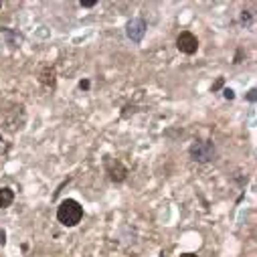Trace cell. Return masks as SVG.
I'll use <instances>...</instances> for the list:
<instances>
[{
  "label": "cell",
  "instance_id": "obj_1",
  "mask_svg": "<svg viewBox=\"0 0 257 257\" xmlns=\"http://www.w3.org/2000/svg\"><path fill=\"white\" fill-rule=\"evenodd\" d=\"M57 219L65 227H75L83 219V207L73 198H65L57 209Z\"/></svg>",
  "mask_w": 257,
  "mask_h": 257
},
{
  "label": "cell",
  "instance_id": "obj_2",
  "mask_svg": "<svg viewBox=\"0 0 257 257\" xmlns=\"http://www.w3.org/2000/svg\"><path fill=\"white\" fill-rule=\"evenodd\" d=\"M190 156L196 162H209L215 158V146L209 140H198L190 146Z\"/></svg>",
  "mask_w": 257,
  "mask_h": 257
},
{
  "label": "cell",
  "instance_id": "obj_3",
  "mask_svg": "<svg viewBox=\"0 0 257 257\" xmlns=\"http://www.w3.org/2000/svg\"><path fill=\"white\" fill-rule=\"evenodd\" d=\"M176 47H178L180 53H184V55H194L196 51H198V39H196L192 33L184 31V33L178 35V39H176Z\"/></svg>",
  "mask_w": 257,
  "mask_h": 257
},
{
  "label": "cell",
  "instance_id": "obj_4",
  "mask_svg": "<svg viewBox=\"0 0 257 257\" xmlns=\"http://www.w3.org/2000/svg\"><path fill=\"white\" fill-rule=\"evenodd\" d=\"M104 164H106V172L110 174V178H112L114 182H124V180H126V176H128V168H126L120 160H114V158L106 156Z\"/></svg>",
  "mask_w": 257,
  "mask_h": 257
},
{
  "label": "cell",
  "instance_id": "obj_5",
  "mask_svg": "<svg viewBox=\"0 0 257 257\" xmlns=\"http://www.w3.org/2000/svg\"><path fill=\"white\" fill-rule=\"evenodd\" d=\"M144 31H146V25H144V21H140V19L130 21V23H128V29H126V33H128V37H130L132 41H140V39L144 37Z\"/></svg>",
  "mask_w": 257,
  "mask_h": 257
},
{
  "label": "cell",
  "instance_id": "obj_6",
  "mask_svg": "<svg viewBox=\"0 0 257 257\" xmlns=\"http://www.w3.org/2000/svg\"><path fill=\"white\" fill-rule=\"evenodd\" d=\"M13 200H15V190H13V188H9V186L0 188V209L11 207Z\"/></svg>",
  "mask_w": 257,
  "mask_h": 257
},
{
  "label": "cell",
  "instance_id": "obj_7",
  "mask_svg": "<svg viewBox=\"0 0 257 257\" xmlns=\"http://www.w3.org/2000/svg\"><path fill=\"white\" fill-rule=\"evenodd\" d=\"M55 81H57L55 69H51V67L43 69V73H41V83H43L45 87H55Z\"/></svg>",
  "mask_w": 257,
  "mask_h": 257
},
{
  "label": "cell",
  "instance_id": "obj_8",
  "mask_svg": "<svg viewBox=\"0 0 257 257\" xmlns=\"http://www.w3.org/2000/svg\"><path fill=\"white\" fill-rule=\"evenodd\" d=\"M97 3H95V0H81V7L83 9H91V7H95Z\"/></svg>",
  "mask_w": 257,
  "mask_h": 257
},
{
  "label": "cell",
  "instance_id": "obj_9",
  "mask_svg": "<svg viewBox=\"0 0 257 257\" xmlns=\"http://www.w3.org/2000/svg\"><path fill=\"white\" fill-rule=\"evenodd\" d=\"M223 95H225L227 99H233V97H235V93H233V89H225V91H223Z\"/></svg>",
  "mask_w": 257,
  "mask_h": 257
},
{
  "label": "cell",
  "instance_id": "obj_10",
  "mask_svg": "<svg viewBox=\"0 0 257 257\" xmlns=\"http://www.w3.org/2000/svg\"><path fill=\"white\" fill-rule=\"evenodd\" d=\"M7 243V235H5V231H0V245H5Z\"/></svg>",
  "mask_w": 257,
  "mask_h": 257
},
{
  "label": "cell",
  "instance_id": "obj_11",
  "mask_svg": "<svg viewBox=\"0 0 257 257\" xmlns=\"http://www.w3.org/2000/svg\"><path fill=\"white\" fill-rule=\"evenodd\" d=\"M247 97H249V101H255V89H251V91H249V95H247Z\"/></svg>",
  "mask_w": 257,
  "mask_h": 257
},
{
  "label": "cell",
  "instance_id": "obj_12",
  "mask_svg": "<svg viewBox=\"0 0 257 257\" xmlns=\"http://www.w3.org/2000/svg\"><path fill=\"white\" fill-rule=\"evenodd\" d=\"M79 87H81V89H87V87H89V81H81Z\"/></svg>",
  "mask_w": 257,
  "mask_h": 257
},
{
  "label": "cell",
  "instance_id": "obj_13",
  "mask_svg": "<svg viewBox=\"0 0 257 257\" xmlns=\"http://www.w3.org/2000/svg\"><path fill=\"white\" fill-rule=\"evenodd\" d=\"M221 85H223V79H219V81H217V83H215V85H213V91H215V89H219V87H221Z\"/></svg>",
  "mask_w": 257,
  "mask_h": 257
},
{
  "label": "cell",
  "instance_id": "obj_14",
  "mask_svg": "<svg viewBox=\"0 0 257 257\" xmlns=\"http://www.w3.org/2000/svg\"><path fill=\"white\" fill-rule=\"evenodd\" d=\"M180 257H198V255H194V253H182Z\"/></svg>",
  "mask_w": 257,
  "mask_h": 257
},
{
  "label": "cell",
  "instance_id": "obj_15",
  "mask_svg": "<svg viewBox=\"0 0 257 257\" xmlns=\"http://www.w3.org/2000/svg\"><path fill=\"white\" fill-rule=\"evenodd\" d=\"M0 7H3V3H0Z\"/></svg>",
  "mask_w": 257,
  "mask_h": 257
}]
</instances>
